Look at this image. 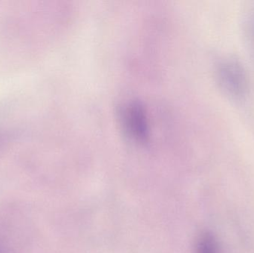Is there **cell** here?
Instances as JSON below:
<instances>
[{
	"label": "cell",
	"instance_id": "obj_1",
	"mask_svg": "<svg viewBox=\"0 0 254 253\" xmlns=\"http://www.w3.org/2000/svg\"><path fill=\"white\" fill-rule=\"evenodd\" d=\"M217 77L222 89L234 98H241L247 89L246 74L241 65L232 59L221 62Z\"/></svg>",
	"mask_w": 254,
	"mask_h": 253
},
{
	"label": "cell",
	"instance_id": "obj_2",
	"mask_svg": "<svg viewBox=\"0 0 254 253\" xmlns=\"http://www.w3.org/2000/svg\"><path fill=\"white\" fill-rule=\"evenodd\" d=\"M121 115L127 133L137 141H145L148 137V123L143 107L137 102H130L123 107Z\"/></svg>",
	"mask_w": 254,
	"mask_h": 253
},
{
	"label": "cell",
	"instance_id": "obj_3",
	"mask_svg": "<svg viewBox=\"0 0 254 253\" xmlns=\"http://www.w3.org/2000/svg\"><path fill=\"white\" fill-rule=\"evenodd\" d=\"M195 253H219V245L214 236L208 232L201 233L195 244Z\"/></svg>",
	"mask_w": 254,
	"mask_h": 253
},
{
	"label": "cell",
	"instance_id": "obj_4",
	"mask_svg": "<svg viewBox=\"0 0 254 253\" xmlns=\"http://www.w3.org/2000/svg\"><path fill=\"white\" fill-rule=\"evenodd\" d=\"M4 223L0 220V253H14L13 236Z\"/></svg>",
	"mask_w": 254,
	"mask_h": 253
}]
</instances>
